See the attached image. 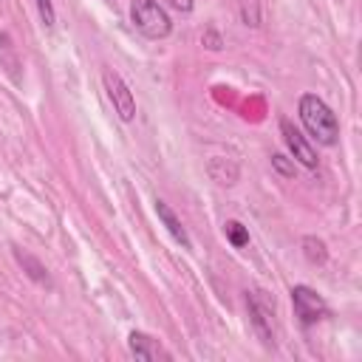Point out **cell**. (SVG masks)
Segmentation results:
<instances>
[{
  "instance_id": "1",
  "label": "cell",
  "mask_w": 362,
  "mask_h": 362,
  "mask_svg": "<svg viewBox=\"0 0 362 362\" xmlns=\"http://www.w3.org/2000/svg\"><path fill=\"white\" fill-rule=\"evenodd\" d=\"M297 113H300V122H303V127L308 130L311 139H317L325 147L337 144V139H339V122H337L334 110L317 93H303L300 102H297Z\"/></svg>"
},
{
  "instance_id": "2",
  "label": "cell",
  "mask_w": 362,
  "mask_h": 362,
  "mask_svg": "<svg viewBox=\"0 0 362 362\" xmlns=\"http://www.w3.org/2000/svg\"><path fill=\"white\" fill-rule=\"evenodd\" d=\"M130 20L133 25L150 37V40H164L170 31H173V23H170V14L164 11V6L158 0H133L130 6Z\"/></svg>"
},
{
  "instance_id": "3",
  "label": "cell",
  "mask_w": 362,
  "mask_h": 362,
  "mask_svg": "<svg viewBox=\"0 0 362 362\" xmlns=\"http://www.w3.org/2000/svg\"><path fill=\"white\" fill-rule=\"evenodd\" d=\"M102 82H105L107 99L113 102V110L119 113V119H122V122H133V119H136V99H133L127 82H124L113 68H105V71H102Z\"/></svg>"
},
{
  "instance_id": "4",
  "label": "cell",
  "mask_w": 362,
  "mask_h": 362,
  "mask_svg": "<svg viewBox=\"0 0 362 362\" xmlns=\"http://www.w3.org/2000/svg\"><path fill=\"white\" fill-rule=\"evenodd\" d=\"M291 305H294V314H297V320L303 325H314V322L328 317L325 300L311 286H294L291 288Z\"/></svg>"
},
{
  "instance_id": "5",
  "label": "cell",
  "mask_w": 362,
  "mask_h": 362,
  "mask_svg": "<svg viewBox=\"0 0 362 362\" xmlns=\"http://www.w3.org/2000/svg\"><path fill=\"white\" fill-rule=\"evenodd\" d=\"M246 305H249V320L257 337L266 345H274V305L263 297V291H246Z\"/></svg>"
},
{
  "instance_id": "6",
  "label": "cell",
  "mask_w": 362,
  "mask_h": 362,
  "mask_svg": "<svg viewBox=\"0 0 362 362\" xmlns=\"http://www.w3.org/2000/svg\"><path fill=\"white\" fill-rule=\"evenodd\" d=\"M280 133H283V141H286L291 158L300 161L305 170H314V167H317V153H314V147L308 144V139H305L288 119H280Z\"/></svg>"
},
{
  "instance_id": "7",
  "label": "cell",
  "mask_w": 362,
  "mask_h": 362,
  "mask_svg": "<svg viewBox=\"0 0 362 362\" xmlns=\"http://www.w3.org/2000/svg\"><path fill=\"white\" fill-rule=\"evenodd\" d=\"M127 348L136 359H144V362H158V359H170V351H164V345L144 334V331H130L127 334Z\"/></svg>"
},
{
  "instance_id": "8",
  "label": "cell",
  "mask_w": 362,
  "mask_h": 362,
  "mask_svg": "<svg viewBox=\"0 0 362 362\" xmlns=\"http://www.w3.org/2000/svg\"><path fill=\"white\" fill-rule=\"evenodd\" d=\"M156 215H158V221L167 226V232H170V235H173L184 249H192V240H189V235H187L184 223H181V221H178V215L167 206V201H161V198L156 201Z\"/></svg>"
},
{
  "instance_id": "9",
  "label": "cell",
  "mask_w": 362,
  "mask_h": 362,
  "mask_svg": "<svg viewBox=\"0 0 362 362\" xmlns=\"http://www.w3.org/2000/svg\"><path fill=\"white\" fill-rule=\"evenodd\" d=\"M14 260H17V266L34 280V283H40V286H51V277H48V269L31 255V252H25V249H20V246H14Z\"/></svg>"
},
{
  "instance_id": "10",
  "label": "cell",
  "mask_w": 362,
  "mask_h": 362,
  "mask_svg": "<svg viewBox=\"0 0 362 362\" xmlns=\"http://www.w3.org/2000/svg\"><path fill=\"white\" fill-rule=\"evenodd\" d=\"M0 68L14 79V82H20V59H17V48H14V42H11V37L3 31L0 34Z\"/></svg>"
},
{
  "instance_id": "11",
  "label": "cell",
  "mask_w": 362,
  "mask_h": 362,
  "mask_svg": "<svg viewBox=\"0 0 362 362\" xmlns=\"http://www.w3.org/2000/svg\"><path fill=\"white\" fill-rule=\"evenodd\" d=\"M303 255H305L308 263H325V260H328L325 243H322L320 238H314V235H305V238H303Z\"/></svg>"
},
{
  "instance_id": "12",
  "label": "cell",
  "mask_w": 362,
  "mask_h": 362,
  "mask_svg": "<svg viewBox=\"0 0 362 362\" xmlns=\"http://www.w3.org/2000/svg\"><path fill=\"white\" fill-rule=\"evenodd\" d=\"M223 235H226V240H229L235 249H243V246L249 243V232H246V226H243L240 221H226V223H223Z\"/></svg>"
},
{
  "instance_id": "13",
  "label": "cell",
  "mask_w": 362,
  "mask_h": 362,
  "mask_svg": "<svg viewBox=\"0 0 362 362\" xmlns=\"http://www.w3.org/2000/svg\"><path fill=\"white\" fill-rule=\"evenodd\" d=\"M240 17L246 25H260V0H240Z\"/></svg>"
},
{
  "instance_id": "14",
  "label": "cell",
  "mask_w": 362,
  "mask_h": 362,
  "mask_svg": "<svg viewBox=\"0 0 362 362\" xmlns=\"http://www.w3.org/2000/svg\"><path fill=\"white\" fill-rule=\"evenodd\" d=\"M37 3V11H40V20L45 28H51L57 23V11H54V3L51 0H34Z\"/></svg>"
},
{
  "instance_id": "15",
  "label": "cell",
  "mask_w": 362,
  "mask_h": 362,
  "mask_svg": "<svg viewBox=\"0 0 362 362\" xmlns=\"http://www.w3.org/2000/svg\"><path fill=\"white\" fill-rule=\"evenodd\" d=\"M272 167L280 173V175H294V158H288V156H283V153H274L272 156Z\"/></svg>"
},
{
  "instance_id": "16",
  "label": "cell",
  "mask_w": 362,
  "mask_h": 362,
  "mask_svg": "<svg viewBox=\"0 0 362 362\" xmlns=\"http://www.w3.org/2000/svg\"><path fill=\"white\" fill-rule=\"evenodd\" d=\"M201 42H204V45H206L209 51H218V48L223 45V42H221V37H218V31H212V28H206V31H204Z\"/></svg>"
},
{
  "instance_id": "17",
  "label": "cell",
  "mask_w": 362,
  "mask_h": 362,
  "mask_svg": "<svg viewBox=\"0 0 362 362\" xmlns=\"http://www.w3.org/2000/svg\"><path fill=\"white\" fill-rule=\"evenodd\" d=\"M167 3H170L175 11H184V14L192 11V0H167Z\"/></svg>"
}]
</instances>
